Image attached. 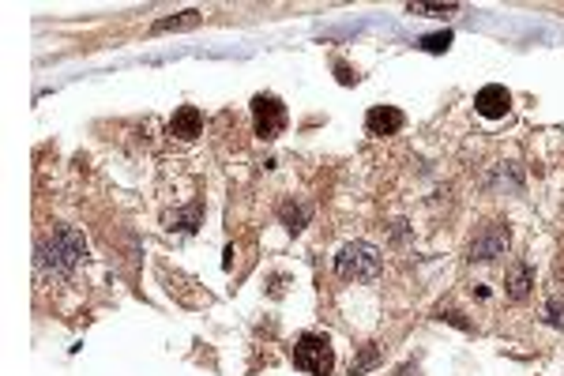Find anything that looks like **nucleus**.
Wrapping results in <instances>:
<instances>
[{"label":"nucleus","mask_w":564,"mask_h":376,"mask_svg":"<svg viewBox=\"0 0 564 376\" xmlns=\"http://www.w3.org/2000/svg\"><path fill=\"white\" fill-rule=\"evenodd\" d=\"M384 268V256L380 248L369 245V241H350L339 248L335 256V271L339 278H350V282H372Z\"/></svg>","instance_id":"f257e3e1"},{"label":"nucleus","mask_w":564,"mask_h":376,"mask_svg":"<svg viewBox=\"0 0 564 376\" xmlns=\"http://www.w3.org/2000/svg\"><path fill=\"white\" fill-rule=\"evenodd\" d=\"M294 365L305 369L309 376H327L335 369V350L324 335H302L294 347Z\"/></svg>","instance_id":"f03ea898"},{"label":"nucleus","mask_w":564,"mask_h":376,"mask_svg":"<svg viewBox=\"0 0 564 376\" xmlns=\"http://www.w3.org/2000/svg\"><path fill=\"white\" fill-rule=\"evenodd\" d=\"M253 129L260 139H275L286 129V106H282L275 94H256L253 98Z\"/></svg>","instance_id":"7ed1b4c3"},{"label":"nucleus","mask_w":564,"mask_h":376,"mask_svg":"<svg viewBox=\"0 0 564 376\" xmlns=\"http://www.w3.org/2000/svg\"><path fill=\"white\" fill-rule=\"evenodd\" d=\"M80 256H83V238H80V233H75V230H57L53 241H50V256H45V260H50L53 268L68 271Z\"/></svg>","instance_id":"20e7f679"},{"label":"nucleus","mask_w":564,"mask_h":376,"mask_svg":"<svg viewBox=\"0 0 564 376\" xmlns=\"http://www.w3.org/2000/svg\"><path fill=\"white\" fill-rule=\"evenodd\" d=\"M508 248V230L505 226H485L474 241H470V260H493Z\"/></svg>","instance_id":"39448f33"},{"label":"nucleus","mask_w":564,"mask_h":376,"mask_svg":"<svg viewBox=\"0 0 564 376\" xmlns=\"http://www.w3.org/2000/svg\"><path fill=\"white\" fill-rule=\"evenodd\" d=\"M403 124H406V117H403V109H396V106H372L365 114V129L372 136H396Z\"/></svg>","instance_id":"423d86ee"},{"label":"nucleus","mask_w":564,"mask_h":376,"mask_svg":"<svg viewBox=\"0 0 564 376\" xmlns=\"http://www.w3.org/2000/svg\"><path fill=\"white\" fill-rule=\"evenodd\" d=\"M474 109H478L482 117L497 121V117H505L508 109H512V94H508L505 87L490 83V87H482V90H478V98H474Z\"/></svg>","instance_id":"0eeeda50"},{"label":"nucleus","mask_w":564,"mask_h":376,"mask_svg":"<svg viewBox=\"0 0 564 376\" xmlns=\"http://www.w3.org/2000/svg\"><path fill=\"white\" fill-rule=\"evenodd\" d=\"M203 132V114L196 106H181L174 121H169V136L181 139V144H192V139Z\"/></svg>","instance_id":"6e6552de"},{"label":"nucleus","mask_w":564,"mask_h":376,"mask_svg":"<svg viewBox=\"0 0 564 376\" xmlns=\"http://www.w3.org/2000/svg\"><path fill=\"white\" fill-rule=\"evenodd\" d=\"M508 297H515V302H523V297L530 294V286H535V268L530 263H512V271H508Z\"/></svg>","instance_id":"1a4fd4ad"},{"label":"nucleus","mask_w":564,"mask_h":376,"mask_svg":"<svg viewBox=\"0 0 564 376\" xmlns=\"http://www.w3.org/2000/svg\"><path fill=\"white\" fill-rule=\"evenodd\" d=\"M200 23V12H184L181 20H162L154 23V35H162V30H181V27H196Z\"/></svg>","instance_id":"9d476101"},{"label":"nucleus","mask_w":564,"mask_h":376,"mask_svg":"<svg viewBox=\"0 0 564 376\" xmlns=\"http://www.w3.org/2000/svg\"><path fill=\"white\" fill-rule=\"evenodd\" d=\"M411 15H451L459 12V4H406Z\"/></svg>","instance_id":"9b49d317"},{"label":"nucleus","mask_w":564,"mask_h":376,"mask_svg":"<svg viewBox=\"0 0 564 376\" xmlns=\"http://www.w3.org/2000/svg\"><path fill=\"white\" fill-rule=\"evenodd\" d=\"M448 45H451V35H448V30H444V35H429V38H421V50H426V53H444Z\"/></svg>","instance_id":"f8f14e48"},{"label":"nucleus","mask_w":564,"mask_h":376,"mask_svg":"<svg viewBox=\"0 0 564 376\" xmlns=\"http://www.w3.org/2000/svg\"><path fill=\"white\" fill-rule=\"evenodd\" d=\"M166 223H169V230H174V223H184V230H196V223H200V208H188L184 215H166Z\"/></svg>","instance_id":"ddd939ff"},{"label":"nucleus","mask_w":564,"mask_h":376,"mask_svg":"<svg viewBox=\"0 0 564 376\" xmlns=\"http://www.w3.org/2000/svg\"><path fill=\"white\" fill-rule=\"evenodd\" d=\"M339 80H342V83H354V80H357V75H354V72H350L347 65H339Z\"/></svg>","instance_id":"4468645a"}]
</instances>
